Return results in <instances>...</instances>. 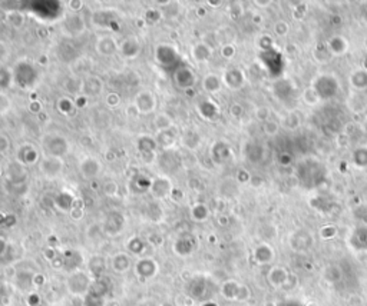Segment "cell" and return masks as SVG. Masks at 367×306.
Here are the masks:
<instances>
[{
    "label": "cell",
    "mask_w": 367,
    "mask_h": 306,
    "mask_svg": "<svg viewBox=\"0 0 367 306\" xmlns=\"http://www.w3.org/2000/svg\"><path fill=\"white\" fill-rule=\"evenodd\" d=\"M43 146L52 158H61L68 152V142L58 135L46 136L43 139Z\"/></svg>",
    "instance_id": "cell-1"
},
{
    "label": "cell",
    "mask_w": 367,
    "mask_h": 306,
    "mask_svg": "<svg viewBox=\"0 0 367 306\" xmlns=\"http://www.w3.org/2000/svg\"><path fill=\"white\" fill-rule=\"evenodd\" d=\"M99 169H100L99 162L98 160H93V159H86V160L81 165L82 175L85 176L86 179L95 177V176L99 173Z\"/></svg>",
    "instance_id": "cell-2"
},
{
    "label": "cell",
    "mask_w": 367,
    "mask_h": 306,
    "mask_svg": "<svg viewBox=\"0 0 367 306\" xmlns=\"http://www.w3.org/2000/svg\"><path fill=\"white\" fill-rule=\"evenodd\" d=\"M136 105H138V107H139L141 112L148 113V112L152 110L153 106H155V99H153L151 93L143 92V93H141L139 96L136 97Z\"/></svg>",
    "instance_id": "cell-3"
},
{
    "label": "cell",
    "mask_w": 367,
    "mask_h": 306,
    "mask_svg": "<svg viewBox=\"0 0 367 306\" xmlns=\"http://www.w3.org/2000/svg\"><path fill=\"white\" fill-rule=\"evenodd\" d=\"M0 80H2V83H3V86H5V88H8V86H9L10 76H9V73H8V70H3V72H2V75H0Z\"/></svg>",
    "instance_id": "cell-4"
},
{
    "label": "cell",
    "mask_w": 367,
    "mask_h": 306,
    "mask_svg": "<svg viewBox=\"0 0 367 306\" xmlns=\"http://www.w3.org/2000/svg\"><path fill=\"white\" fill-rule=\"evenodd\" d=\"M8 148H9V140H8V138L0 136V152H5Z\"/></svg>",
    "instance_id": "cell-5"
}]
</instances>
